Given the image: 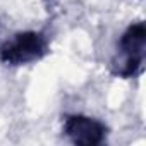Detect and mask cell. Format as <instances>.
<instances>
[{
    "label": "cell",
    "mask_w": 146,
    "mask_h": 146,
    "mask_svg": "<svg viewBox=\"0 0 146 146\" xmlns=\"http://www.w3.org/2000/svg\"><path fill=\"white\" fill-rule=\"evenodd\" d=\"M146 50V29L143 23L127 28L119 41L117 55L112 62L113 72L122 78H131L141 69Z\"/></svg>",
    "instance_id": "obj_1"
},
{
    "label": "cell",
    "mask_w": 146,
    "mask_h": 146,
    "mask_svg": "<svg viewBox=\"0 0 146 146\" xmlns=\"http://www.w3.org/2000/svg\"><path fill=\"white\" fill-rule=\"evenodd\" d=\"M48 52V40L36 31L17 33L0 46V60L7 65H24L43 58Z\"/></svg>",
    "instance_id": "obj_2"
},
{
    "label": "cell",
    "mask_w": 146,
    "mask_h": 146,
    "mask_svg": "<svg viewBox=\"0 0 146 146\" xmlns=\"http://www.w3.org/2000/svg\"><path fill=\"white\" fill-rule=\"evenodd\" d=\"M64 132L74 144L95 146L103 143L107 136V127L93 117L70 115L64 122Z\"/></svg>",
    "instance_id": "obj_3"
}]
</instances>
